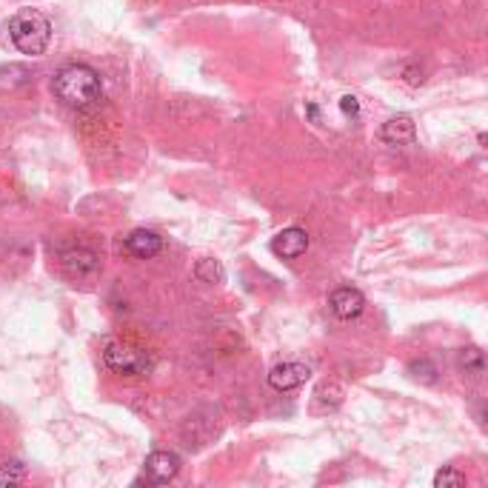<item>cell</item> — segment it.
Instances as JSON below:
<instances>
[{
	"instance_id": "1",
	"label": "cell",
	"mask_w": 488,
	"mask_h": 488,
	"mask_svg": "<svg viewBox=\"0 0 488 488\" xmlns=\"http://www.w3.org/2000/svg\"><path fill=\"white\" fill-rule=\"evenodd\" d=\"M54 95H58L61 103L71 106V108H86L100 100V78L92 66H66L61 69L52 80Z\"/></svg>"
},
{
	"instance_id": "2",
	"label": "cell",
	"mask_w": 488,
	"mask_h": 488,
	"mask_svg": "<svg viewBox=\"0 0 488 488\" xmlns=\"http://www.w3.org/2000/svg\"><path fill=\"white\" fill-rule=\"evenodd\" d=\"M9 38H12V46L21 52V54H29V58H38L43 54L52 43V23L49 17L41 14L38 9H21L9 17Z\"/></svg>"
},
{
	"instance_id": "3",
	"label": "cell",
	"mask_w": 488,
	"mask_h": 488,
	"mask_svg": "<svg viewBox=\"0 0 488 488\" xmlns=\"http://www.w3.org/2000/svg\"><path fill=\"white\" fill-rule=\"evenodd\" d=\"M103 360H106V366L112 369L115 374H126V377L146 374L152 369V357L143 352L140 346H135V343H126V340L106 343Z\"/></svg>"
},
{
	"instance_id": "4",
	"label": "cell",
	"mask_w": 488,
	"mask_h": 488,
	"mask_svg": "<svg viewBox=\"0 0 488 488\" xmlns=\"http://www.w3.org/2000/svg\"><path fill=\"white\" fill-rule=\"evenodd\" d=\"M309 377H312V369L305 363H280L268 371V386L275 391H292L303 386Z\"/></svg>"
},
{
	"instance_id": "5",
	"label": "cell",
	"mask_w": 488,
	"mask_h": 488,
	"mask_svg": "<svg viewBox=\"0 0 488 488\" xmlns=\"http://www.w3.org/2000/svg\"><path fill=\"white\" fill-rule=\"evenodd\" d=\"M61 266L69 277H89V275H95V271L100 268V260L92 249H69L63 251V258H61Z\"/></svg>"
},
{
	"instance_id": "6",
	"label": "cell",
	"mask_w": 488,
	"mask_h": 488,
	"mask_svg": "<svg viewBox=\"0 0 488 488\" xmlns=\"http://www.w3.org/2000/svg\"><path fill=\"white\" fill-rule=\"evenodd\" d=\"M305 249H309V234L303 229L292 226V229H283L275 240H271V251H275L277 258L283 260H295L300 255H305Z\"/></svg>"
},
{
	"instance_id": "7",
	"label": "cell",
	"mask_w": 488,
	"mask_h": 488,
	"mask_svg": "<svg viewBox=\"0 0 488 488\" xmlns=\"http://www.w3.org/2000/svg\"><path fill=\"white\" fill-rule=\"evenodd\" d=\"M329 305H332V312H334L340 320H354V317L363 314V309H366V297L360 295L357 288L343 286V288H334V292H332Z\"/></svg>"
},
{
	"instance_id": "8",
	"label": "cell",
	"mask_w": 488,
	"mask_h": 488,
	"mask_svg": "<svg viewBox=\"0 0 488 488\" xmlns=\"http://www.w3.org/2000/svg\"><path fill=\"white\" fill-rule=\"evenodd\" d=\"M146 477L152 480V483H157V485H163V483H169V480H174L177 477V472H180V457L174 455V451H152V455L146 457Z\"/></svg>"
},
{
	"instance_id": "9",
	"label": "cell",
	"mask_w": 488,
	"mask_h": 488,
	"mask_svg": "<svg viewBox=\"0 0 488 488\" xmlns=\"http://www.w3.org/2000/svg\"><path fill=\"white\" fill-rule=\"evenodd\" d=\"M414 137H418V129H414V120L408 115H397L380 126V140L386 146H411Z\"/></svg>"
},
{
	"instance_id": "10",
	"label": "cell",
	"mask_w": 488,
	"mask_h": 488,
	"mask_svg": "<svg viewBox=\"0 0 488 488\" xmlns=\"http://www.w3.org/2000/svg\"><path fill=\"white\" fill-rule=\"evenodd\" d=\"M160 249H163V238L149 229H135L129 238H126V251L137 260H149V258L160 255Z\"/></svg>"
},
{
	"instance_id": "11",
	"label": "cell",
	"mask_w": 488,
	"mask_h": 488,
	"mask_svg": "<svg viewBox=\"0 0 488 488\" xmlns=\"http://www.w3.org/2000/svg\"><path fill=\"white\" fill-rule=\"evenodd\" d=\"M340 403H343V386L334 383V380H325L312 394V414H329L340 408Z\"/></svg>"
},
{
	"instance_id": "12",
	"label": "cell",
	"mask_w": 488,
	"mask_h": 488,
	"mask_svg": "<svg viewBox=\"0 0 488 488\" xmlns=\"http://www.w3.org/2000/svg\"><path fill=\"white\" fill-rule=\"evenodd\" d=\"M194 277L201 280V283H226V268L221 260H214V258H203V260H197L194 266Z\"/></svg>"
},
{
	"instance_id": "13",
	"label": "cell",
	"mask_w": 488,
	"mask_h": 488,
	"mask_svg": "<svg viewBox=\"0 0 488 488\" xmlns=\"http://www.w3.org/2000/svg\"><path fill=\"white\" fill-rule=\"evenodd\" d=\"M457 369L472 374V377H480L485 371V357L477 346H468V349H460L457 352Z\"/></svg>"
},
{
	"instance_id": "14",
	"label": "cell",
	"mask_w": 488,
	"mask_h": 488,
	"mask_svg": "<svg viewBox=\"0 0 488 488\" xmlns=\"http://www.w3.org/2000/svg\"><path fill=\"white\" fill-rule=\"evenodd\" d=\"M29 69H23V66H17V63H9V66H0V89H21V86H26L29 83Z\"/></svg>"
},
{
	"instance_id": "15",
	"label": "cell",
	"mask_w": 488,
	"mask_h": 488,
	"mask_svg": "<svg viewBox=\"0 0 488 488\" xmlns=\"http://www.w3.org/2000/svg\"><path fill=\"white\" fill-rule=\"evenodd\" d=\"M26 480V468L23 463H4L0 465V488H9Z\"/></svg>"
},
{
	"instance_id": "16",
	"label": "cell",
	"mask_w": 488,
	"mask_h": 488,
	"mask_svg": "<svg viewBox=\"0 0 488 488\" xmlns=\"http://www.w3.org/2000/svg\"><path fill=\"white\" fill-rule=\"evenodd\" d=\"M408 374L418 380V383H426V386H431L434 380H437V369H434L431 360H414V363L408 366Z\"/></svg>"
},
{
	"instance_id": "17",
	"label": "cell",
	"mask_w": 488,
	"mask_h": 488,
	"mask_svg": "<svg viewBox=\"0 0 488 488\" xmlns=\"http://www.w3.org/2000/svg\"><path fill=\"white\" fill-rule=\"evenodd\" d=\"M465 485V474L457 472V468H440L434 474V488H463Z\"/></svg>"
},
{
	"instance_id": "18",
	"label": "cell",
	"mask_w": 488,
	"mask_h": 488,
	"mask_svg": "<svg viewBox=\"0 0 488 488\" xmlns=\"http://www.w3.org/2000/svg\"><path fill=\"white\" fill-rule=\"evenodd\" d=\"M340 108H343V115L357 117V112H360V103H357V98H354V95H343V98H340Z\"/></svg>"
}]
</instances>
